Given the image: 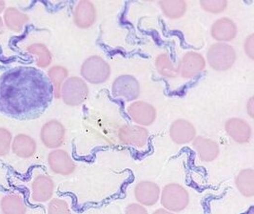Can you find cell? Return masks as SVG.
Returning a JSON list of instances; mask_svg holds the SVG:
<instances>
[{
  "instance_id": "cell-12",
  "label": "cell",
  "mask_w": 254,
  "mask_h": 214,
  "mask_svg": "<svg viewBox=\"0 0 254 214\" xmlns=\"http://www.w3.org/2000/svg\"><path fill=\"white\" fill-rule=\"evenodd\" d=\"M170 136L176 144H188L193 141L196 137V130L194 126L188 120L178 119L171 126Z\"/></svg>"
},
{
  "instance_id": "cell-6",
  "label": "cell",
  "mask_w": 254,
  "mask_h": 214,
  "mask_svg": "<svg viewBox=\"0 0 254 214\" xmlns=\"http://www.w3.org/2000/svg\"><path fill=\"white\" fill-rule=\"evenodd\" d=\"M113 93L117 97H123L127 101H132L138 98L140 85L138 81L132 75L124 74L114 81Z\"/></svg>"
},
{
  "instance_id": "cell-15",
  "label": "cell",
  "mask_w": 254,
  "mask_h": 214,
  "mask_svg": "<svg viewBox=\"0 0 254 214\" xmlns=\"http://www.w3.org/2000/svg\"><path fill=\"white\" fill-rule=\"evenodd\" d=\"M210 34L215 40L225 43L236 37L237 26L230 18L222 17L212 24Z\"/></svg>"
},
{
  "instance_id": "cell-17",
  "label": "cell",
  "mask_w": 254,
  "mask_h": 214,
  "mask_svg": "<svg viewBox=\"0 0 254 214\" xmlns=\"http://www.w3.org/2000/svg\"><path fill=\"white\" fill-rule=\"evenodd\" d=\"M193 147L196 150L199 159L204 162H211L219 155L218 144L208 138L201 136L195 137L193 140Z\"/></svg>"
},
{
  "instance_id": "cell-32",
  "label": "cell",
  "mask_w": 254,
  "mask_h": 214,
  "mask_svg": "<svg viewBox=\"0 0 254 214\" xmlns=\"http://www.w3.org/2000/svg\"><path fill=\"white\" fill-rule=\"evenodd\" d=\"M152 214H174L172 212L166 210V209H159L157 211H155Z\"/></svg>"
},
{
  "instance_id": "cell-19",
  "label": "cell",
  "mask_w": 254,
  "mask_h": 214,
  "mask_svg": "<svg viewBox=\"0 0 254 214\" xmlns=\"http://www.w3.org/2000/svg\"><path fill=\"white\" fill-rule=\"evenodd\" d=\"M29 21V16L16 8L10 7L4 11V23L12 32L20 33Z\"/></svg>"
},
{
  "instance_id": "cell-31",
  "label": "cell",
  "mask_w": 254,
  "mask_h": 214,
  "mask_svg": "<svg viewBox=\"0 0 254 214\" xmlns=\"http://www.w3.org/2000/svg\"><path fill=\"white\" fill-rule=\"evenodd\" d=\"M248 113L250 114L251 117H254V98H251L250 101L248 103Z\"/></svg>"
},
{
  "instance_id": "cell-34",
  "label": "cell",
  "mask_w": 254,
  "mask_h": 214,
  "mask_svg": "<svg viewBox=\"0 0 254 214\" xmlns=\"http://www.w3.org/2000/svg\"><path fill=\"white\" fill-rule=\"evenodd\" d=\"M3 25H4V22H3V19H2V17L0 16V30L2 29V27H3Z\"/></svg>"
},
{
  "instance_id": "cell-13",
  "label": "cell",
  "mask_w": 254,
  "mask_h": 214,
  "mask_svg": "<svg viewBox=\"0 0 254 214\" xmlns=\"http://www.w3.org/2000/svg\"><path fill=\"white\" fill-rule=\"evenodd\" d=\"M226 132L232 140L239 144H246L252 138V128L241 118H231L225 125Z\"/></svg>"
},
{
  "instance_id": "cell-29",
  "label": "cell",
  "mask_w": 254,
  "mask_h": 214,
  "mask_svg": "<svg viewBox=\"0 0 254 214\" xmlns=\"http://www.w3.org/2000/svg\"><path fill=\"white\" fill-rule=\"evenodd\" d=\"M244 49H245V53L248 57L251 59L254 58V35L251 34L249 35L246 40H245V44H244Z\"/></svg>"
},
{
  "instance_id": "cell-18",
  "label": "cell",
  "mask_w": 254,
  "mask_h": 214,
  "mask_svg": "<svg viewBox=\"0 0 254 214\" xmlns=\"http://www.w3.org/2000/svg\"><path fill=\"white\" fill-rule=\"evenodd\" d=\"M11 149L18 157L24 159L31 158L36 152V142L32 136L19 134L12 138Z\"/></svg>"
},
{
  "instance_id": "cell-22",
  "label": "cell",
  "mask_w": 254,
  "mask_h": 214,
  "mask_svg": "<svg viewBox=\"0 0 254 214\" xmlns=\"http://www.w3.org/2000/svg\"><path fill=\"white\" fill-rule=\"evenodd\" d=\"M235 184L238 191L245 197H253L254 195V169H242L235 178Z\"/></svg>"
},
{
  "instance_id": "cell-16",
  "label": "cell",
  "mask_w": 254,
  "mask_h": 214,
  "mask_svg": "<svg viewBox=\"0 0 254 214\" xmlns=\"http://www.w3.org/2000/svg\"><path fill=\"white\" fill-rule=\"evenodd\" d=\"M96 20V9L91 1H80L73 13L74 24L80 29L92 27Z\"/></svg>"
},
{
  "instance_id": "cell-28",
  "label": "cell",
  "mask_w": 254,
  "mask_h": 214,
  "mask_svg": "<svg viewBox=\"0 0 254 214\" xmlns=\"http://www.w3.org/2000/svg\"><path fill=\"white\" fill-rule=\"evenodd\" d=\"M200 6L208 12L211 13H220L222 11H225L227 9L228 6V2L227 1H208V0H204L200 2Z\"/></svg>"
},
{
  "instance_id": "cell-10",
  "label": "cell",
  "mask_w": 254,
  "mask_h": 214,
  "mask_svg": "<svg viewBox=\"0 0 254 214\" xmlns=\"http://www.w3.org/2000/svg\"><path fill=\"white\" fill-rule=\"evenodd\" d=\"M159 186L151 181L139 182L134 189V196L140 205L151 207L158 202L160 197Z\"/></svg>"
},
{
  "instance_id": "cell-1",
  "label": "cell",
  "mask_w": 254,
  "mask_h": 214,
  "mask_svg": "<svg viewBox=\"0 0 254 214\" xmlns=\"http://www.w3.org/2000/svg\"><path fill=\"white\" fill-rule=\"evenodd\" d=\"M207 59L209 66L213 70L218 71H228L236 61V52L231 45L218 42L209 47Z\"/></svg>"
},
{
  "instance_id": "cell-8",
  "label": "cell",
  "mask_w": 254,
  "mask_h": 214,
  "mask_svg": "<svg viewBox=\"0 0 254 214\" xmlns=\"http://www.w3.org/2000/svg\"><path fill=\"white\" fill-rule=\"evenodd\" d=\"M50 169L59 175H69L75 170V164L64 149H54L48 155Z\"/></svg>"
},
{
  "instance_id": "cell-21",
  "label": "cell",
  "mask_w": 254,
  "mask_h": 214,
  "mask_svg": "<svg viewBox=\"0 0 254 214\" xmlns=\"http://www.w3.org/2000/svg\"><path fill=\"white\" fill-rule=\"evenodd\" d=\"M155 67L162 76L167 78H175L180 72V63L175 64L166 54H161L156 57Z\"/></svg>"
},
{
  "instance_id": "cell-7",
  "label": "cell",
  "mask_w": 254,
  "mask_h": 214,
  "mask_svg": "<svg viewBox=\"0 0 254 214\" xmlns=\"http://www.w3.org/2000/svg\"><path fill=\"white\" fill-rule=\"evenodd\" d=\"M118 136L125 145L143 147L148 143L149 133L144 127L138 125H126L119 129Z\"/></svg>"
},
{
  "instance_id": "cell-20",
  "label": "cell",
  "mask_w": 254,
  "mask_h": 214,
  "mask_svg": "<svg viewBox=\"0 0 254 214\" xmlns=\"http://www.w3.org/2000/svg\"><path fill=\"white\" fill-rule=\"evenodd\" d=\"M0 208L4 214H25L27 212L23 197L15 193L4 196L1 199Z\"/></svg>"
},
{
  "instance_id": "cell-23",
  "label": "cell",
  "mask_w": 254,
  "mask_h": 214,
  "mask_svg": "<svg viewBox=\"0 0 254 214\" xmlns=\"http://www.w3.org/2000/svg\"><path fill=\"white\" fill-rule=\"evenodd\" d=\"M27 52L35 57L36 65L39 68H47L52 63V54L48 47L42 43H35L28 46Z\"/></svg>"
},
{
  "instance_id": "cell-24",
  "label": "cell",
  "mask_w": 254,
  "mask_h": 214,
  "mask_svg": "<svg viewBox=\"0 0 254 214\" xmlns=\"http://www.w3.org/2000/svg\"><path fill=\"white\" fill-rule=\"evenodd\" d=\"M159 6L163 13L171 18L177 19L182 17L187 11V4L185 1H160Z\"/></svg>"
},
{
  "instance_id": "cell-4",
  "label": "cell",
  "mask_w": 254,
  "mask_h": 214,
  "mask_svg": "<svg viewBox=\"0 0 254 214\" xmlns=\"http://www.w3.org/2000/svg\"><path fill=\"white\" fill-rule=\"evenodd\" d=\"M81 75L92 84H101L110 77L111 67L102 57H89L82 64Z\"/></svg>"
},
{
  "instance_id": "cell-26",
  "label": "cell",
  "mask_w": 254,
  "mask_h": 214,
  "mask_svg": "<svg viewBox=\"0 0 254 214\" xmlns=\"http://www.w3.org/2000/svg\"><path fill=\"white\" fill-rule=\"evenodd\" d=\"M12 136L5 128H0V156H6L12 146Z\"/></svg>"
},
{
  "instance_id": "cell-9",
  "label": "cell",
  "mask_w": 254,
  "mask_h": 214,
  "mask_svg": "<svg viewBox=\"0 0 254 214\" xmlns=\"http://www.w3.org/2000/svg\"><path fill=\"white\" fill-rule=\"evenodd\" d=\"M130 119L138 126H150L156 119V110L153 106L144 101L133 102L127 108Z\"/></svg>"
},
{
  "instance_id": "cell-33",
  "label": "cell",
  "mask_w": 254,
  "mask_h": 214,
  "mask_svg": "<svg viewBox=\"0 0 254 214\" xmlns=\"http://www.w3.org/2000/svg\"><path fill=\"white\" fill-rule=\"evenodd\" d=\"M6 8V3L4 1H0V13L5 11Z\"/></svg>"
},
{
  "instance_id": "cell-5",
  "label": "cell",
  "mask_w": 254,
  "mask_h": 214,
  "mask_svg": "<svg viewBox=\"0 0 254 214\" xmlns=\"http://www.w3.org/2000/svg\"><path fill=\"white\" fill-rule=\"evenodd\" d=\"M66 130L58 120H51L43 125L40 131V139L44 146L57 149L65 142Z\"/></svg>"
},
{
  "instance_id": "cell-25",
  "label": "cell",
  "mask_w": 254,
  "mask_h": 214,
  "mask_svg": "<svg viewBox=\"0 0 254 214\" xmlns=\"http://www.w3.org/2000/svg\"><path fill=\"white\" fill-rule=\"evenodd\" d=\"M69 75L68 70L63 66H54L48 71V76L53 83L55 96L57 98H60V90L63 85V83L66 81V79Z\"/></svg>"
},
{
  "instance_id": "cell-2",
  "label": "cell",
  "mask_w": 254,
  "mask_h": 214,
  "mask_svg": "<svg viewBox=\"0 0 254 214\" xmlns=\"http://www.w3.org/2000/svg\"><path fill=\"white\" fill-rule=\"evenodd\" d=\"M189 202V192L181 185L173 183L164 187L161 192V204L166 210L178 213L185 210Z\"/></svg>"
},
{
  "instance_id": "cell-11",
  "label": "cell",
  "mask_w": 254,
  "mask_h": 214,
  "mask_svg": "<svg viewBox=\"0 0 254 214\" xmlns=\"http://www.w3.org/2000/svg\"><path fill=\"white\" fill-rule=\"evenodd\" d=\"M206 60L200 54L189 52L182 58L180 63V73L184 78H192L204 71Z\"/></svg>"
},
{
  "instance_id": "cell-14",
  "label": "cell",
  "mask_w": 254,
  "mask_h": 214,
  "mask_svg": "<svg viewBox=\"0 0 254 214\" xmlns=\"http://www.w3.org/2000/svg\"><path fill=\"white\" fill-rule=\"evenodd\" d=\"M55 191V183L47 175H38L32 184V199L36 203L49 201Z\"/></svg>"
},
{
  "instance_id": "cell-27",
  "label": "cell",
  "mask_w": 254,
  "mask_h": 214,
  "mask_svg": "<svg viewBox=\"0 0 254 214\" xmlns=\"http://www.w3.org/2000/svg\"><path fill=\"white\" fill-rule=\"evenodd\" d=\"M48 214H71L69 205L62 199H53L48 206Z\"/></svg>"
},
{
  "instance_id": "cell-30",
  "label": "cell",
  "mask_w": 254,
  "mask_h": 214,
  "mask_svg": "<svg viewBox=\"0 0 254 214\" xmlns=\"http://www.w3.org/2000/svg\"><path fill=\"white\" fill-rule=\"evenodd\" d=\"M125 214H148V212L142 205L132 203L127 206Z\"/></svg>"
},
{
  "instance_id": "cell-3",
  "label": "cell",
  "mask_w": 254,
  "mask_h": 214,
  "mask_svg": "<svg viewBox=\"0 0 254 214\" xmlns=\"http://www.w3.org/2000/svg\"><path fill=\"white\" fill-rule=\"evenodd\" d=\"M88 94V85L83 79L76 76L66 79L60 90V98L71 107L81 105L87 99Z\"/></svg>"
}]
</instances>
